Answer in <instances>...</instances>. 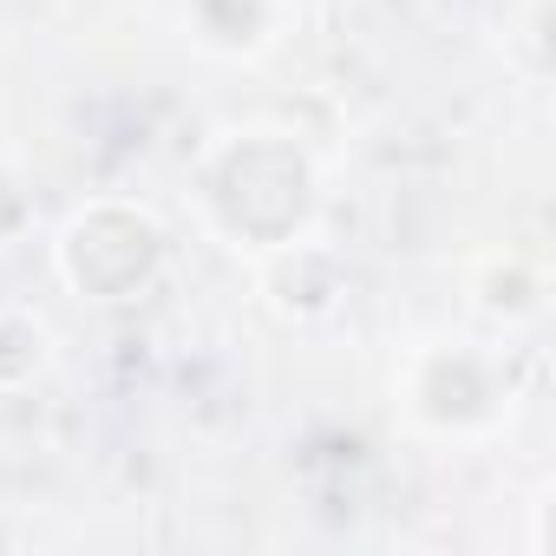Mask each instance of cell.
I'll use <instances>...</instances> for the list:
<instances>
[{
  "mask_svg": "<svg viewBox=\"0 0 556 556\" xmlns=\"http://www.w3.org/2000/svg\"><path fill=\"white\" fill-rule=\"evenodd\" d=\"M210 170L249 184V197L242 190L203 197L210 210L236 203V216H223V236H236L249 249H289L302 236V223L315 210V177L295 144H275V131H242L236 144H223V157H210Z\"/></svg>",
  "mask_w": 556,
  "mask_h": 556,
  "instance_id": "cell-1",
  "label": "cell"
},
{
  "mask_svg": "<svg viewBox=\"0 0 556 556\" xmlns=\"http://www.w3.org/2000/svg\"><path fill=\"white\" fill-rule=\"evenodd\" d=\"M164 255V236L144 210H125V203H99L86 216H73L66 242H60V275L79 289V295H99V302H118L131 289L151 282V268Z\"/></svg>",
  "mask_w": 556,
  "mask_h": 556,
  "instance_id": "cell-2",
  "label": "cell"
}]
</instances>
